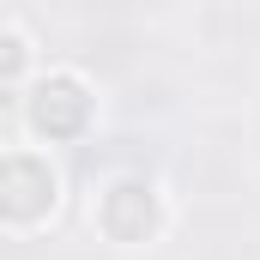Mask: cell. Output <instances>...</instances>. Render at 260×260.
<instances>
[{
  "mask_svg": "<svg viewBox=\"0 0 260 260\" xmlns=\"http://www.w3.org/2000/svg\"><path fill=\"white\" fill-rule=\"evenodd\" d=\"M61 206V176L43 151H0V230H37Z\"/></svg>",
  "mask_w": 260,
  "mask_h": 260,
  "instance_id": "cell-1",
  "label": "cell"
},
{
  "mask_svg": "<svg viewBox=\"0 0 260 260\" xmlns=\"http://www.w3.org/2000/svg\"><path fill=\"white\" fill-rule=\"evenodd\" d=\"M97 230L109 236V242H121V248H145V242H157L164 236V194H157V182H145V176H115L103 194H97Z\"/></svg>",
  "mask_w": 260,
  "mask_h": 260,
  "instance_id": "cell-2",
  "label": "cell"
},
{
  "mask_svg": "<svg viewBox=\"0 0 260 260\" xmlns=\"http://www.w3.org/2000/svg\"><path fill=\"white\" fill-rule=\"evenodd\" d=\"M24 127L37 139H79L91 127V85L79 73H43L24 97Z\"/></svg>",
  "mask_w": 260,
  "mask_h": 260,
  "instance_id": "cell-3",
  "label": "cell"
},
{
  "mask_svg": "<svg viewBox=\"0 0 260 260\" xmlns=\"http://www.w3.org/2000/svg\"><path fill=\"white\" fill-rule=\"evenodd\" d=\"M24 67H30V43H24V30L0 24V85H12Z\"/></svg>",
  "mask_w": 260,
  "mask_h": 260,
  "instance_id": "cell-4",
  "label": "cell"
}]
</instances>
